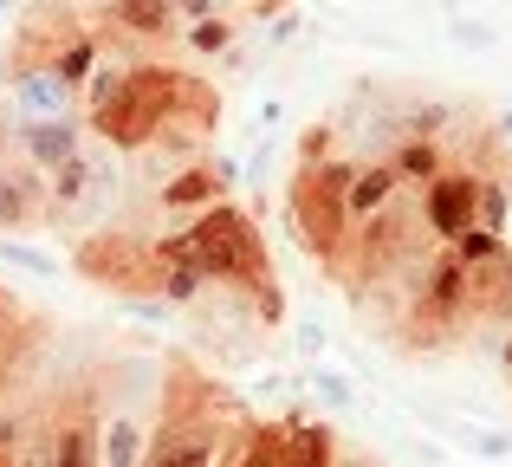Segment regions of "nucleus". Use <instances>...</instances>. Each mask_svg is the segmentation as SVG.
Returning a JSON list of instances; mask_svg holds the SVG:
<instances>
[{"label": "nucleus", "mask_w": 512, "mask_h": 467, "mask_svg": "<svg viewBox=\"0 0 512 467\" xmlns=\"http://www.w3.org/2000/svg\"><path fill=\"white\" fill-rule=\"evenodd\" d=\"M7 467H13V461H7Z\"/></svg>", "instance_id": "obj_24"}, {"label": "nucleus", "mask_w": 512, "mask_h": 467, "mask_svg": "<svg viewBox=\"0 0 512 467\" xmlns=\"http://www.w3.org/2000/svg\"><path fill=\"white\" fill-rule=\"evenodd\" d=\"M331 455H338V429L331 422L273 416V422H253L227 467H331Z\"/></svg>", "instance_id": "obj_10"}, {"label": "nucleus", "mask_w": 512, "mask_h": 467, "mask_svg": "<svg viewBox=\"0 0 512 467\" xmlns=\"http://www.w3.org/2000/svg\"><path fill=\"white\" fill-rule=\"evenodd\" d=\"M227 189H234V169L208 150V156H195V163H182L175 176L156 182L150 208H156V215H169V221H188V215H201V208L227 202Z\"/></svg>", "instance_id": "obj_12"}, {"label": "nucleus", "mask_w": 512, "mask_h": 467, "mask_svg": "<svg viewBox=\"0 0 512 467\" xmlns=\"http://www.w3.org/2000/svg\"><path fill=\"white\" fill-rule=\"evenodd\" d=\"M72 266L104 292H130V299H150V279H156V240L137 228H111V234H78Z\"/></svg>", "instance_id": "obj_9"}, {"label": "nucleus", "mask_w": 512, "mask_h": 467, "mask_svg": "<svg viewBox=\"0 0 512 467\" xmlns=\"http://www.w3.org/2000/svg\"><path fill=\"white\" fill-rule=\"evenodd\" d=\"M0 260L26 266V273H52V260H46V253H33V247H7V240H0Z\"/></svg>", "instance_id": "obj_19"}, {"label": "nucleus", "mask_w": 512, "mask_h": 467, "mask_svg": "<svg viewBox=\"0 0 512 467\" xmlns=\"http://www.w3.org/2000/svg\"><path fill=\"white\" fill-rule=\"evenodd\" d=\"M448 253L461 266L474 331H506L512 325V240L500 228H467L461 240H448Z\"/></svg>", "instance_id": "obj_8"}, {"label": "nucleus", "mask_w": 512, "mask_h": 467, "mask_svg": "<svg viewBox=\"0 0 512 467\" xmlns=\"http://www.w3.org/2000/svg\"><path fill=\"white\" fill-rule=\"evenodd\" d=\"M91 143V130L78 117H13V150L33 169H59L65 156H78Z\"/></svg>", "instance_id": "obj_14"}, {"label": "nucleus", "mask_w": 512, "mask_h": 467, "mask_svg": "<svg viewBox=\"0 0 512 467\" xmlns=\"http://www.w3.org/2000/svg\"><path fill=\"white\" fill-rule=\"evenodd\" d=\"M175 20H201V13H221V0H169Z\"/></svg>", "instance_id": "obj_20"}, {"label": "nucleus", "mask_w": 512, "mask_h": 467, "mask_svg": "<svg viewBox=\"0 0 512 467\" xmlns=\"http://www.w3.org/2000/svg\"><path fill=\"white\" fill-rule=\"evenodd\" d=\"M331 467H383V461H376V455H363V448H344V442H338V455H331Z\"/></svg>", "instance_id": "obj_21"}, {"label": "nucleus", "mask_w": 512, "mask_h": 467, "mask_svg": "<svg viewBox=\"0 0 512 467\" xmlns=\"http://www.w3.org/2000/svg\"><path fill=\"white\" fill-rule=\"evenodd\" d=\"M175 39H182L195 59H227V52L240 46V20L234 13H201V20H182Z\"/></svg>", "instance_id": "obj_18"}, {"label": "nucleus", "mask_w": 512, "mask_h": 467, "mask_svg": "<svg viewBox=\"0 0 512 467\" xmlns=\"http://www.w3.org/2000/svg\"><path fill=\"white\" fill-rule=\"evenodd\" d=\"M78 104H85V130L104 137V150L117 156H137L156 137H182L208 150L214 124H221V91L156 59H104L98 52L91 78L78 85Z\"/></svg>", "instance_id": "obj_1"}, {"label": "nucleus", "mask_w": 512, "mask_h": 467, "mask_svg": "<svg viewBox=\"0 0 512 467\" xmlns=\"http://www.w3.org/2000/svg\"><path fill=\"white\" fill-rule=\"evenodd\" d=\"M350 163H357V156L338 143V124H312V130L299 137V163H292L286 215H292L299 247L312 253V266L325 260V253L344 240V228H350V208H344Z\"/></svg>", "instance_id": "obj_4"}, {"label": "nucleus", "mask_w": 512, "mask_h": 467, "mask_svg": "<svg viewBox=\"0 0 512 467\" xmlns=\"http://www.w3.org/2000/svg\"><path fill=\"white\" fill-rule=\"evenodd\" d=\"M467 331H474V312H467L461 266H454L448 247H435V260H428L422 273H415V286L402 292L383 344L402 351V357H441V351H461Z\"/></svg>", "instance_id": "obj_5"}, {"label": "nucleus", "mask_w": 512, "mask_h": 467, "mask_svg": "<svg viewBox=\"0 0 512 467\" xmlns=\"http://www.w3.org/2000/svg\"><path fill=\"white\" fill-rule=\"evenodd\" d=\"M506 240H512V234H506Z\"/></svg>", "instance_id": "obj_23"}, {"label": "nucleus", "mask_w": 512, "mask_h": 467, "mask_svg": "<svg viewBox=\"0 0 512 467\" xmlns=\"http://www.w3.org/2000/svg\"><path fill=\"white\" fill-rule=\"evenodd\" d=\"M98 26H111L117 39H143V46H163L182 33V20L169 13V0H104Z\"/></svg>", "instance_id": "obj_16"}, {"label": "nucleus", "mask_w": 512, "mask_h": 467, "mask_svg": "<svg viewBox=\"0 0 512 467\" xmlns=\"http://www.w3.org/2000/svg\"><path fill=\"white\" fill-rule=\"evenodd\" d=\"M46 228V169H33L20 150L0 156V234Z\"/></svg>", "instance_id": "obj_13"}, {"label": "nucleus", "mask_w": 512, "mask_h": 467, "mask_svg": "<svg viewBox=\"0 0 512 467\" xmlns=\"http://www.w3.org/2000/svg\"><path fill=\"white\" fill-rule=\"evenodd\" d=\"M493 182H500V176H487V169H474V163L454 156L435 182L415 189V208H422L428 234L448 247V240H461L467 228H487V189H493Z\"/></svg>", "instance_id": "obj_11"}, {"label": "nucleus", "mask_w": 512, "mask_h": 467, "mask_svg": "<svg viewBox=\"0 0 512 467\" xmlns=\"http://www.w3.org/2000/svg\"><path fill=\"white\" fill-rule=\"evenodd\" d=\"M156 247L175 253V260H188L208 286L234 292L266 331L286 318V292H279V266H273V253H266V234L234 195L201 208V215H188V221H175L169 234H156Z\"/></svg>", "instance_id": "obj_3"}, {"label": "nucleus", "mask_w": 512, "mask_h": 467, "mask_svg": "<svg viewBox=\"0 0 512 467\" xmlns=\"http://www.w3.org/2000/svg\"><path fill=\"white\" fill-rule=\"evenodd\" d=\"M247 429L253 409L221 377H208L188 351H169L163 383H156L150 448H143L137 467H227L234 448L247 442Z\"/></svg>", "instance_id": "obj_2"}, {"label": "nucleus", "mask_w": 512, "mask_h": 467, "mask_svg": "<svg viewBox=\"0 0 512 467\" xmlns=\"http://www.w3.org/2000/svg\"><path fill=\"white\" fill-rule=\"evenodd\" d=\"M156 364H111L98 377V467H137L156 416Z\"/></svg>", "instance_id": "obj_7"}, {"label": "nucleus", "mask_w": 512, "mask_h": 467, "mask_svg": "<svg viewBox=\"0 0 512 467\" xmlns=\"http://www.w3.org/2000/svg\"><path fill=\"white\" fill-rule=\"evenodd\" d=\"M72 104H78V91L52 65L13 78V117H72Z\"/></svg>", "instance_id": "obj_17"}, {"label": "nucleus", "mask_w": 512, "mask_h": 467, "mask_svg": "<svg viewBox=\"0 0 512 467\" xmlns=\"http://www.w3.org/2000/svg\"><path fill=\"white\" fill-rule=\"evenodd\" d=\"M383 163L396 169V182H402V189L415 195L422 182H435L441 169L454 163V137H428V130H402V137H396V143L383 150Z\"/></svg>", "instance_id": "obj_15"}, {"label": "nucleus", "mask_w": 512, "mask_h": 467, "mask_svg": "<svg viewBox=\"0 0 512 467\" xmlns=\"http://www.w3.org/2000/svg\"><path fill=\"white\" fill-rule=\"evenodd\" d=\"M500 370H506V377H512V325L500 331Z\"/></svg>", "instance_id": "obj_22"}, {"label": "nucleus", "mask_w": 512, "mask_h": 467, "mask_svg": "<svg viewBox=\"0 0 512 467\" xmlns=\"http://www.w3.org/2000/svg\"><path fill=\"white\" fill-rule=\"evenodd\" d=\"M124 195V169L104 143H85L78 156H65L59 169H46V228L52 234H98L104 215Z\"/></svg>", "instance_id": "obj_6"}]
</instances>
